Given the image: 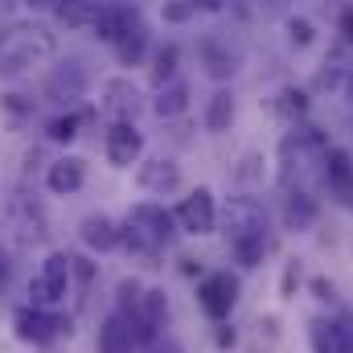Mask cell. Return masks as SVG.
<instances>
[{
  "label": "cell",
  "mask_w": 353,
  "mask_h": 353,
  "mask_svg": "<svg viewBox=\"0 0 353 353\" xmlns=\"http://www.w3.org/2000/svg\"><path fill=\"white\" fill-rule=\"evenodd\" d=\"M58 50L54 33L46 25H33V21H17L8 29H0V79H12V74H25L29 66H41L50 62Z\"/></svg>",
  "instance_id": "obj_1"
},
{
  "label": "cell",
  "mask_w": 353,
  "mask_h": 353,
  "mask_svg": "<svg viewBox=\"0 0 353 353\" xmlns=\"http://www.w3.org/2000/svg\"><path fill=\"white\" fill-rule=\"evenodd\" d=\"M70 275H74L70 255H66V251H50L46 263L37 267V275L29 279V304H37V308H58V304H66V296H70Z\"/></svg>",
  "instance_id": "obj_2"
},
{
  "label": "cell",
  "mask_w": 353,
  "mask_h": 353,
  "mask_svg": "<svg viewBox=\"0 0 353 353\" xmlns=\"http://www.w3.org/2000/svg\"><path fill=\"white\" fill-rule=\"evenodd\" d=\"M12 329H17V341H25V345H50V341H58L62 333H70V321H62L54 308L21 304V308L12 312Z\"/></svg>",
  "instance_id": "obj_3"
},
{
  "label": "cell",
  "mask_w": 353,
  "mask_h": 353,
  "mask_svg": "<svg viewBox=\"0 0 353 353\" xmlns=\"http://www.w3.org/2000/svg\"><path fill=\"white\" fill-rule=\"evenodd\" d=\"M103 152H107V161H111L115 169L140 165V157H144V136H140V128H136L132 119H115V123L107 128Z\"/></svg>",
  "instance_id": "obj_4"
},
{
  "label": "cell",
  "mask_w": 353,
  "mask_h": 353,
  "mask_svg": "<svg viewBox=\"0 0 353 353\" xmlns=\"http://www.w3.org/2000/svg\"><path fill=\"white\" fill-rule=\"evenodd\" d=\"M176 226L185 230V234H214V226H218V205H214V193L201 185V189H193L189 197H181V205H176Z\"/></svg>",
  "instance_id": "obj_5"
},
{
  "label": "cell",
  "mask_w": 353,
  "mask_h": 353,
  "mask_svg": "<svg viewBox=\"0 0 353 353\" xmlns=\"http://www.w3.org/2000/svg\"><path fill=\"white\" fill-rule=\"evenodd\" d=\"M234 300H239V279L226 275V271L205 275L201 288H197V304H201V312H205L210 321H226L230 308H234Z\"/></svg>",
  "instance_id": "obj_6"
},
{
  "label": "cell",
  "mask_w": 353,
  "mask_h": 353,
  "mask_svg": "<svg viewBox=\"0 0 353 353\" xmlns=\"http://www.w3.org/2000/svg\"><path fill=\"white\" fill-rule=\"evenodd\" d=\"M263 230H267V218H263V210H259V201H251V197L230 201V210H226V234H230V243L267 239Z\"/></svg>",
  "instance_id": "obj_7"
},
{
  "label": "cell",
  "mask_w": 353,
  "mask_h": 353,
  "mask_svg": "<svg viewBox=\"0 0 353 353\" xmlns=\"http://www.w3.org/2000/svg\"><path fill=\"white\" fill-rule=\"evenodd\" d=\"M128 226L132 230H140L148 243H169V234H173V226H176V218L165 210V205H152V201H144V205H136L132 214H128Z\"/></svg>",
  "instance_id": "obj_8"
},
{
  "label": "cell",
  "mask_w": 353,
  "mask_h": 353,
  "mask_svg": "<svg viewBox=\"0 0 353 353\" xmlns=\"http://www.w3.org/2000/svg\"><path fill=\"white\" fill-rule=\"evenodd\" d=\"M136 21H140V17H136L132 8H123V4H99V8H94V17H90V29H94V37H99V41L115 46V41H119Z\"/></svg>",
  "instance_id": "obj_9"
},
{
  "label": "cell",
  "mask_w": 353,
  "mask_h": 353,
  "mask_svg": "<svg viewBox=\"0 0 353 353\" xmlns=\"http://www.w3.org/2000/svg\"><path fill=\"white\" fill-rule=\"evenodd\" d=\"M119 222H111L107 214H90V218H83V226H79V239H83V247L87 251H115L119 247Z\"/></svg>",
  "instance_id": "obj_10"
},
{
  "label": "cell",
  "mask_w": 353,
  "mask_h": 353,
  "mask_svg": "<svg viewBox=\"0 0 353 353\" xmlns=\"http://www.w3.org/2000/svg\"><path fill=\"white\" fill-rule=\"evenodd\" d=\"M83 181H87V161H79V157H62V161H54V165H50V173H46L50 193H58V197L79 193V189H83Z\"/></svg>",
  "instance_id": "obj_11"
},
{
  "label": "cell",
  "mask_w": 353,
  "mask_h": 353,
  "mask_svg": "<svg viewBox=\"0 0 353 353\" xmlns=\"http://www.w3.org/2000/svg\"><path fill=\"white\" fill-rule=\"evenodd\" d=\"M83 90H87V70H83L79 62L58 66V70L50 74V83H46V94H50V99H58V103L83 99Z\"/></svg>",
  "instance_id": "obj_12"
},
{
  "label": "cell",
  "mask_w": 353,
  "mask_h": 353,
  "mask_svg": "<svg viewBox=\"0 0 353 353\" xmlns=\"http://www.w3.org/2000/svg\"><path fill=\"white\" fill-rule=\"evenodd\" d=\"M325 176H329V189H333L345 205H353V157L345 148H333V152L325 157Z\"/></svg>",
  "instance_id": "obj_13"
},
{
  "label": "cell",
  "mask_w": 353,
  "mask_h": 353,
  "mask_svg": "<svg viewBox=\"0 0 353 353\" xmlns=\"http://www.w3.org/2000/svg\"><path fill=\"white\" fill-rule=\"evenodd\" d=\"M136 181H140V189L144 193H173L176 185H181V169H176L173 161H148V165H140V173H136Z\"/></svg>",
  "instance_id": "obj_14"
},
{
  "label": "cell",
  "mask_w": 353,
  "mask_h": 353,
  "mask_svg": "<svg viewBox=\"0 0 353 353\" xmlns=\"http://www.w3.org/2000/svg\"><path fill=\"white\" fill-rule=\"evenodd\" d=\"M136 350V337H132V325L123 312H111L99 329V353H132Z\"/></svg>",
  "instance_id": "obj_15"
},
{
  "label": "cell",
  "mask_w": 353,
  "mask_h": 353,
  "mask_svg": "<svg viewBox=\"0 0 353 353\" xmlns=\"http://www.w3.org/2000/svg\"><path fill=\"white\" fill-rule=\"evenodd\" d=\"M103 111H111V115H119V119H128V111L136 107V87L128 83V79H111V83H103V103H99Z\"/></svg>",
  "instance_id": "obj_16"
},
{
  "label": "cell",
  "mask_w": 353,
  "mask_h": 353,
  "mask_svg": "<svg viewBox=\"0 0 353 353\" xmlns=\"http://www.w3.org/2000/svg\"><path fill=\"white\" fill-rule=\"evenodd\" d=\"M283 222H288V230H308V226L316 222V201H312L308 193H288Z\"/></svg>",
  "instance_id": "obj_17"
},
{
  "label": "cell",
  "mask_w": 353,
  "mask_h": 353,
  "mask_svg": "<svg viewBox=\"0 0 353 353\" xmlns=\"http://www.w3.org/2000/svg\"><path fill=\"white\" fill-rule=\"evenodd\" d=\"M230 123H234V94L230 90H218L210 99V107H205V128L218 136V132H230Z\"/></svg>",
  "instance_id": "obj_18"
},
{
  "label": "cell",
  "mask_w": 353,
  "mask_h": 353,
  "mask_svg": "<svg viewBox=\"0 0 353 353\" xmlns=\"http://www.w3.org/2000/svg\"><path fill=\"white\" fill-rule=\"evenodd\" d=\"M185 103H189V87H185V83H165V87L157 90L152 111H157L161 119H169V115H181V111H185Z\"/></svg>",
  "instance_id": "obj_19"
},
{
  "label": "cell",
  "mask_w": 353,
  "mask_h": 353,
  "mask_svg": "<svg viewBox=\"0 0 353 353\" xmlns=\"http://www.w3.org/2000/svg\"><path fill=\"white\" fill-rule=\"evenodd\" d=\"M144 46H148V33H144V25L136 21V25L115 41V54H119V62H123V66H136V62L144 58Z\"/></svg>",
  "instance_id": "obj_20"
},
{
  "label": "cell",
  "mask_w": 353,
  "mask_h": 353,
  "mask_svg": "<svg viewBox=\"0 0 353 353\" xmlns=\"http://www.w3.org/2000/svg\"><path fill=\"white\" fill-rule=\"evenodd\" d=\"M90 119V111H66V115H58V119H50V128H46V136L54 140V144H70L74 136H79V128Z\"/></svg>",
  "instance_id": "obj_21"
},
{
  "label": "cell",
  "mask_w": 353,
  "mask_h": 353,
  "mask_svg": "<svg viewBox=\"0 0 353 353\" xmlns=\"http://www.w3.org/2000/svg\"><path fill=\"white\" fill-rule=\"evenodd\" d=\"M312 353H350V345H345V337H341L337 325L316 321L312 325Z\"/></svg>",
  "instance_id": "obj_22"
},
{
  "label": "cell",
  "mask_w": 353,
  "mask_h": 353,
  "mask_svg": "<svg viewBox=\"0 0 353 353\" xmlns=\"http://www.w3.org/2000/svg\"><path fill=\"white\" fill-rule=\"evenodd\" d=\"M173 74H176V46H165L152 58V83L165 87V83H173Z\"/></svg>",
  "instance_id": "obj_23"
},
{
  "label": "cell",
  "mask_w": 353,
  "mask_h": 353,
  "mask_svg": "<svg viewBox=\"0 0 353 353\" xmlns=\"http://www.w3.org/2000/svg\"><path fill=\"white\" fill-rule=\"evenodd\" d=\"M201 54H205V70H210L214 79H226V74H234V58H230V54H222L218 46H205Z\"/></svg>",
  "instance_id": "obj_24"
},
{
  "label": "cell",
  "mask_w": 353,
  "mask_h": 353,
  "mask_svg": "<svg viewBox=\"0 0 353 353\" xmlns=\"http://www.w3.org/2000/svg\"><path fill=\"white\" fill-rule=\"evenodd\" d=\"M115 292H119V312H128L144 288H140V279H119V288H115Z\"/></svg>",
  "instance_id": "obj_25"
},
{
  "label": "cell",
  "mask_w": 353,
  "mask_h": 353,
  "mask_svg": "<svg viewBox=\"0 0 353 353\" xmlns=\"http://www.w3.org/2000/svg\"><path fill=\"white\" fill-rule=\"evenodd\" d=\"M288 37H292L296 46H308V41H312V25H308L304 17H292V21H288Z\"/></svg>",
  "instance_id": "obj_26"
},
{
  "label": "cell",
  "mask_w": 353,
  "mask_h": 353,
  "mask_svg": "<svg viewBox=\"0 0 353 353\" xmlns=\"http://www.w3.org/2000/svg\"><path fill=\"white\" fill-rule=\"evenodd\" d=\"M304 90H283V103H279V111L283 115H304Z\"/></svg>",
  "instance_id": "obj_27"
},
{
  "label": "cell",
  "mask_w": 353,
  "mask_h": 353,
  "mask_svg": "<svg viewBox=\"0 0 353 353\" xmlns=\"http://www.w3.org/2000/svg\"><path fill=\"white\" fill-rule=\"evenodd\" d=\"M144 353H181V345H176V341H169V337H165V341L157 337V341H148V345H144Z\"/></svg>",
  "instance_id": "obj_28"
},
{
  "label": "cell",
  "mask_w": 353,
  "mask_h": 353,
  "mask_svg": "<svg viewBox=\"0 0 353 353\" xmlns=\"http://www.w3.org/2000/svg\"><path fill=\"white\" fill-rule=\"evenodd\" d=\"M337 329H341V337H345V345H350V353H353V316H341Z\"/></svg>",
  "instance_id": "obj_29"
},
{
  "label": "cell",
  "mask_w": 353,
  "mask_h": 353,
  "mask_svg": "<svg viewBox=\"0 0 353 353\" xmlns=\"http://www.w3.org/2000/svg\"><path fill=\"white\" fill-rule=\"evenodd\" d=\"M165 17H169V21H185V17H189V4H169Z\"/></svg>",
  "instance_id": "obj_30"
},
{
  "label": "cell",
  "mask_w": 353,
  "mask_h": 353,
  "mask_svg": "<svg viewBox=\"0 0 353 353\" xmlns=\"http://www.w3.org/2000/svg\"><path fill=\"white\" fill-rule=\"evenodd\" d=\"M341 33H345V37L353 41V8L345 12V17H341Z\"/></svg>",
  "instance_id": "obj_31"
},
{
  "label": "cell",
  "mask_w": 353,
  "mask_h": 353,
  "mask_svg": "<svg viewBox=\"0 0 353 353\" xmlns=\"http://www.w3.org/2000/svg\"><path fill=\"white\" fill-rule=\"evenodd\" d=\"M8 271H12V267H8V255H4V251H0V288H4V283H8Z\"/></svg>",
  "instance_id": "obj_32"
},
{
  "label": "cell",
  "mask_w": 353,
  "mask_h": 353,
  "mask_svg": "<svg viewBox=\"0 0 353 353\" xmlns=\"http://www.w3.org/2000/svg\"><path fill=\"white\" fill-rule=\"evenodd\" d=\"M25 4H33V8H54L58 0H25Z\"/></svg>",
  "instance_id": "obj_33"
},
{
  "label": "cell",
  "mask_w": 353,
  "mask_h": 353,
  "mask_svg": "<svg viewBox=\"0 0 353 353\" xmlns=\"http://www.w3.org/2000/svg\"><path fill=\"white\" fill-rule=\"evenodd\" d=\"M218 4H222V0H201V8H218Z\"/></svg>",
  "instance_id": "obj_34"
},
{
  "label": "cell",
  "mask_w": 353,
  "mask_h": 353,
  "mask_svg": "<svg viewBox=\"0 0 353 353\" xmlns=\"http://www.w3.org/2000/svg\"><path fill=\"white\" fill-rule=\"evenodd\" d=\"M12 4H17V0H0V8H12Z\"/></svg>",
  "instance_id": "obj_35"
},
{
  "label": "cell",
  "mask_w": 353,
  "mask_h": 353,
  "mask_svg": "<svg viewBox=\"0 0 353 353\" xmlns=\"http://www.w3.org/2000/svg\"><path fill=\"white\" fill-rule=\"evenodd\" d=\"M350 94H353V83H350Z\"/></svg>",
  "instance_id": "obj_36"
}]
</instances>
